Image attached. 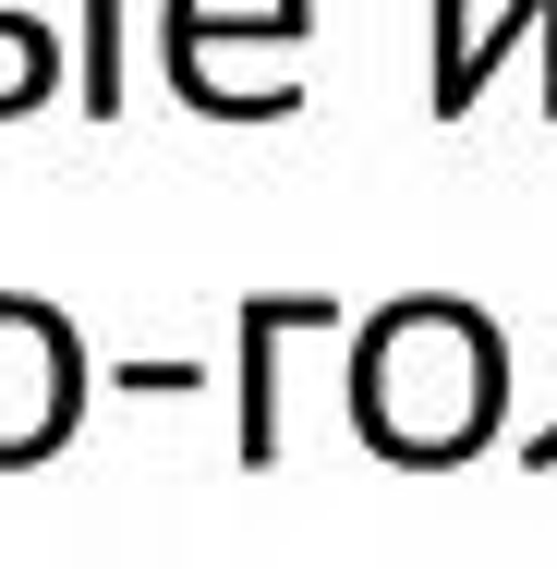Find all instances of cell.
Returning <instances> with one entry per match:
<instances>
[{
    "mask_svg": "<svg viewBox=\"0 0 557 569\" xmlns=\"http://www.w3.org/2000/svg\"><path fill=\"white\" fill-rule=\"evenodd\" d=\"M328 316H339L328 291H255L242 303V460L255 472L279 460V340L291 328H328Z\"/></svg>",
    "mask_w": 557,
    "mask_h": 569,
    "instance_id": "cell-3",
    "label": "cell"
},
{
    "mask_svg": "<svg viewBox=\"0 0 557 569\" xmlns=\"http://www.w3.org/2000/svg\"><path fill=\"white\" fill-rule=\"evenodd\" d=\"M110 388H133V400H182V388H195V363H121Z\"/></svg>",
    "mask_w": 557,
    "mask_h": 569,
    "instance_id": "cell-8",
    "label": "cell"
},
{
    "mask_svg": "<svg viewBox=\"0 0 557 569\" xmlns=\"http://www.w3.org/2000/svg\"><path fill=\"white\" fill-rule=\"evenodd\" d=\"M497 400H509V340L448 291L376 303L351 328V437L376 460H473L497 437Z\"/></svg>",
    "mask_w": 557,
    "mask_h": 569,
    "instance_id": "cell-1",
    "label": "cell"
},
{
    "mask_svg": "<svg viewBox=\"0 0 557 569\" xmlns=\"http://www.w3.org/2000/svg\"><path fill=\"white\" fill-rule=\"evenodd\" d=\"M304 24H316V0H170V61H195L207 37H291L304 49Z\"/></svg>",
    "mask_w": 557,
    "mask_h": 569,
    "instance_id": "cell-5",
    "label": "cell"
},
{
    "mask_svg": "<svg viewBox=\"0 0 557 569\" xmlns=\"http://www.w3.org/2000/svg\"><path fill=\"white\" fill-rule=\"evenodd\" d=\"M73 400H86V351L49 303H0V460H37L73 437Z\"/></svg>",
    "mask_w": 557,
    "mask_h": 569,
    "instance_id": "cell-2",
    "label": "cell"
},
{
    "mask_svg": "<svg viewBox=\"0 0 557 569\" xmlns=\"http://www.w3.org/2000/svg\"><path fill=\"white\" fill-rule=\"evenodd\" d=\"M73 98L98 121L121 110V0H86V86H73Z\"/></svg>",
    "mask_w": 557,
    "mask_h": 569,
    "instance_id": "cell-7",
    "label": "cell"
},
{
    "mask_svg": "<svg viewBox=\"0 0 557 569\" xmlns=\"http://www.w3.org/2000/svg\"><path fill=\"white\" fill-rule=\"evenodd\" d=\"M521 37H546V49H557V0H509L485 37H473V0H437V121L473 110V98H485V73H497Z\"/></svg>",
    "mask_w": 557,
    "mask_h": 569,
    "instance_id": "cell-4",
    "label": "cell"
},
{
    "mask_svg": "<svg viewBox=\"0 0 557 569\" xmlns=\"http://www.w3.org/2000/svg\"><path fill=\"white\" fill-rule=\"evenodd\" d=\"M61 86V49H49V24H24V12H0V121L37 110Z\"/></svg>",
    "mask_w": 557,
    "mask_h": 569,
    "instance_id": "cell-6",
    "label": "cell"
}]
</instances>
